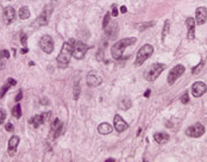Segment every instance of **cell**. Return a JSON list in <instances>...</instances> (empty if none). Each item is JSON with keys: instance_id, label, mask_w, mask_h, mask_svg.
Returning <instances> with one entry per match:
<instances>
[{"instance_id": "5b68a950", "label": "cell", "mask_w": 207, "mask_h": 162, "mask_svg": "<svg viewBox=\"0 0 207 162\" xmlns=\"http://www.w3.org/2000/svg\"><path fill=\"white\" fill-rule=\"evenodd\" d=\"M72 48H73V56L77 60L83 59L85 54H86V51L88 49V47L81 40H75V42L72 40Z\"/></svg>"}, {"instance_id": "7402d4cb", "label": "cell", "mask_w": 207, "mask_h": 162, "mask_svg": "<svg viewBox=\"0 0 207 162\" xmlns=\"http://www.w3.org/2000/svg\"><path fill=\"white\" fill-rule=\"evenodd\" d=\"M19 141H20V140H19L18 136H12V137L8 140V150L15 151V150H16V148L18 147Z\"/></svg>"}, {"instance_id": "cb8c5ba5", "label": "cell", "mask_w": 207, "mask_h": 162, "mask_svg": "<svg viewBox=\"0 0 207 162\" xmlns=\"http://www.w3.org/2000/svg\"><path fill=\"white\" fill-rule=\"evenodd\" d=\"M106 32L111 36V37H114L115 35H117V32H118V23H111V28H106Z\"/></svg>"}, {"instance_id": "3957f363", "label": "cell", "mask_w": 207, "mask_h": 162, "mask_svg": "<svg viewBox=\"0 0 207 162\" xmlns=\"http://www.w3.org/2000/svg\"><path fill=\"white\" fill-rule=\"evenodd\" d=\"M152 53H154V47H152V45H150V44H145V45H143V47L138 50V53H137L136 64H137V66L143 64V63H144V62H145V61L148 60L151 55H152Z\"/></svg>"}, {"instance_id": "4316f807", "label": "cell", "mask_w": 207, "mask_h": 162, "mask_svg": "<svg viewBox=\"0 0 207 162\" xmlns=\"http://www.w3.org/2000/svg\"><path fill=\"white\" fill-rule=\"evenodd\" d=\"M169 29H170V21L169 20H167V21H166V24H164V28H163V32H162V40H164L166 36L168 35Z\"/></svg>"}, {"instance_id": "52a82bcc", "label": "cell", "mask_w": 207, "mask_h": 162, "mask_svg": "<svg viewBox=\"0 0 207 162\" xmlns=\"http://www.w3.org/2000/svg\"><path fill=\"white\" fill-rule=\"evenodd\" d=\"M205 134V126L201 123H195L186 130V135L189 137H200Z\"/></svg>"}, {"instance_id": "30bf717a", "label": "cell", "mask_w": 207, "mask_h": 162, "mask_svg": "<svg viewBox=\"0 0 207 162\" xmlns=\"http://www.w3.org/2000/svg\"><path fill=\"white\" fill-rule=\"evenodd\" d=\"M50 118H51V112H43L42 115L34 116V117L30 119V123L34 125V128H38V126H40L42 124H44V123L50 121Z\"/></svg>"}, {"instance_id": "484cf974", "label": "cell", "mask_w": 207, "mask_h": 162, "mask_svg": "<svg viewBox=\"0 0 207 162\" xmlns=\"http://www.w3.org/2000/svg\"><path fill=\"white\" fill-rule=\"evenodd\" d=\"M12 116H13L15 118H17V119H19V118L21 117V107H20L19 104H17V105L13 107V110H12Z\"/></svg>"}, {"instance_id": "d6986e66", "label": "cell", "mask_w": 207, "mask_h": 162, "mask_svg": "<svg viewBox=\"0 0 207 162\" xmlns=\"http://www.w3.org/2000/svg\"><path fill=\"white\" fill-rule=\"evenodd\" d=\"M113 131V128L111 124L108 123H101L99 126H98V132L101 134V135H108Z\"/></svg>"}, {"instance_id": "4fadbf2b", "label": "cell", "mask_w": 207, "mask_h": 162, "mask_svg": "<svg viewBox=\"0 0 207 162\" xmlns=\"http://www.w3.org/2000/svg\"><path fill=\"white\" fill-rule=\"evenodd\" d=\"M2 18H4V21L5 24H11L13 20L16 19V11L12 6H7L4 8V13H2Z\"/></svg>"}, {"instance_id": "74e56055", "label": "cell", "mask_w": 207, "mask_h": 162, "mask_svg": "<svg viewBox=\"0 0 207 162\" xmlns=\"http://www.w3.org/2000/svg\"><path fill=\"white\" fill-rule=\"evenodd\" d=\"M58 1H60V0H51V1H50V5H51L53 7H55L57 4H58Z\"/></svg>"}, {"instance_id": "2e32d148", "label": "cell", "mask_w": 207, "mask_h": 162, "mask_svg": "<svg viewBox=\"0 0 207 162\" xmlns=\"http://www.w3.org/2000/svg\"><path fill=\"white\" fill-rule=\"evenodd\" d=\"M62 130H63V123L56 118L55 121L53 122V124H51V135L56 138V137L60 136V134L62 132Z\"/></svg>"}, {"instance_id": "e0dca14e", "label": "cell", "mask_w": 207, "mask_h": 162, "mask_svg": "<svg viewBox=\"0 0 207 162\" xmlns=\"http://www.w3.org/2000/svg\"><path fill=\"white\" fill-rule=\"evenodd\" d=\"M186 24H187V29H188V40H193L195 36V20L193 19L192 17H188L186 19Z\"/></svg>"}, {"instance_id": "d590c367", "label": "cell", "mask_w": 207, "mask_h": 162, "mask_svg": "<svg viewBox=\"0 0 207 162\" xmlns=\"http://www.w3.org/2000/svg\"><path fill=\"white\" fill-rule=\"evenodd\" d=\"M201 66H202V62L199 64V66H196L194 69H193V74H196L198 73V70H200V68H201Z\"/></svg>"}, {"instance_id": "ac0fdd59", "label": "cell", "mask_w": 207, "mask_h": 162, "mask_svg": "<svg viewBox=\"0 0 207 162\" xmlns=\"http://www.w3.org/2000/svg\"><path fill=\"white\" fill-rule=\"evenodd\" d=\"M16 83H17V81L15 80V79H12V78L7 79V80H6V83L0 88V98H2V97L5 96V93H6L12 86H15Z\"/></svg>"}, {"instance_id": "60d3db41", "label": "cell", "mask_w": 207, "mask_h": 162, "mask_svg": "<svg viewBox=\"0 0 207 162\" xmlns=\"http://www.w3.org/2000/svg\"><path fill=\"white\" fill-rule=\"evenodd\" d=\"M27 51H29V49H27V48H23V49H20V54H23V55H24V54H26Z\"/></svg>"}, {"instance_id": "ffe728a7", "label": "cell", "mask_w": 207, "mask_h": 162, "mask_svg": "<svg viewBox=\"0 0 207 162\" xmlns=\"http://www.w3.org/2000/svg\"><path fill=\"white\" fill-rule=\"evenodd\" d=\"M154 140L158 144H164L169 141V135L166 132H157L154 135Z\"/></svg>"}, {"instance_id": "e575fe53", "label": "cell", "mask_w": 207, "mask_h": 162, "mask_svg": "<svg viewBox=\"0 0 207 162\" xmlns=\"http://www.w3.org/2000/svg\"><path fill=\"white\" fill-rule=\"evenodd\" d=\"M112 16L113 17H117V16H118V8H117L115 5H113V7H112Z\"/></svg>"}, {"instance_id": "f1b7e54d", "label": "cell", "mask_w": 207, "mask_h": 162, "mask_svg": "<svg viewBox=\"0 0 207 162\" xmlns=\"http://www.w3.org/2000/svg\"><path fill=\"white\" fill-rule=\"evenodd\" d=\"M79 96H80V85H79V81L75 82V86H74V100L79 99Z\"/></svg>"}, {"instance_id": "ab89813d", "label": "cell", "mask_w": 207, "mask_h": 162, "mask_svg": "<svg viewBox=\"0 0 207 162\" xmlns=\"http://www.w3.org/2000/svg\"><path fill=\"white\" fill-rule=\"evenodd\" d=\"M120 12H121V13H126V12H128V8H126L125 6H121V7H120Z\"/></svg>"}, {"instance_id": "44dd1931", "label": "cell", "mask_w": 207, "mask_h": 162, "mask_svg": "<svg viewBox=\"0 0 207 162\" xmlns=\"http://www.w3.org/2000/svg\"><path fill=\"white\" fill-rule=\"evenodd\" d=\"M10 57L8 50H1L0 51V69H4L6 66V60Z\"/></svg>"}, {"instance_id": "836d02e7", "label": "cell", "mask_w": 207, "mask_h": 162, "mask_svg": "<svg viewBox=\"0 0 207 162\" xmlns=\"http://www.w3.org/2000/svg\"><path fill=\"white\" fill-rule=\"evenodd\" d=\"M5 118H6V113H5V111L0 107V124L5 121Z\"/></svg>"}, {"instance_id": "8992f818", "label": "cell", "mask_w": 207, "mask_h": 162, "mask_svg": "<svg viewBox=\"0 0 207 162\" xmlns=\"http://www.w3.org/2000/svg\"><path fill=\"white\" fill-rule=\"evenodd\" d=\"M53 11H54V7H53L50 4L47 5V6L43 8V11L40 12V15H39V17H38V19L36 20V21H37L40 26L47 25V24L49 23V20H50V16H51Z\"/></svg>"}, {"instance_id": "7c38bea8", "label": "cell", "mask_w": 207, "mask_h": 162, "mask_svg": "<svg viewBox=\"0 0 207 162\" xmlns=\"http://www.w3.org/2000/svg\"><path fill=\"white\" fill-rule=\"evenodd\" d=\"M87 83L91 87H96V86H99V85L102 83V78L96 72L92 70V72H89L87 74Z\"/></svg>"}, {"instance_id": "d6a6232c", "label": "cell", "mask_w": 207, "mask_h": 162, "mask_svg": "<svg viewBox=\"0 0 207 162\" xmlns=\"http://www.w3.org/2000/svg\"><path fill=\"white\" fill-rule=\"evenodd\" d=\"M20 40H21V44L24 45V47H26V42H27V37H26V35L25 34H21V36H20Z\"/></svg>"}, {"instance_id": "8d00e7d4", "label": "cell", "mask_w": 207, "mask_h": 162, "mask_svg": "<svg viewBox=\"0 0 207 162\" xmlns=\"http://www.w3.org/2000/svg\"><path fill=\"white\" fill-rule=\"evenodd\" d=\"M102 54H104V53H102L101 50H99V53H98V56H96V59H98L99 61L104 60V57H102Z\"/></svg>"}, {"instance_id": "4dcf8cb0", "label": "cell", "mask_w": 207, "mask_h": 162, "mask_svg": "<svg viewBox=\"0 0 207 162\" xmlns=\"http://www.w3.org/2000/svg\"><path fill=\"white\" fill-rule=\"evenodd\" d=\"M180 100H181V102H182V104H188V102H189L188 92H186V93H185V94L181 97V99H180Z\"/></svg>"}, {"instance_id": "9a60e30c", "label": "cell", "mask_w": 207, "mask_h": 162, "mask_svg": "<svg viewBox=\"0 0 207 162\" xmlns=\"http://www.w3.org/2000/svg\"><path fill=\"white\" fill-rule=\"evenodd\" d=\"M128 123L124 121L119 115H115L114 116V129L118 131V132H123L128 129Z\"/></svg>"}, {"instance_id": "7a4b0ae2", "label": "cell", "mask_w": 207, "mask_h": 162, "mask_svg": "<svg viewBox=\"0 0 207 162\" xmlns=\"http://www.w3.org/2000/svg\"><path fill=\"white\" fill-rule=\"evenodd\" d=\"M73 56V48H72V42H66L62 45V49L57 56V66L60 68H66L70 61V57Z\"/></svg>"}, {"instance_id": "1f68e13d", "label": "cell", "mask_w": 207, "mask_h": 162, "mask_svg": "<svg viewBox=\"0 0 207 162\" xmlns=\"http://www.w3.org/2000/svg\"><path fill=\"white\" fill-rule=\"evenodd\" d=\"M5 129H6V131L12 132V131L15 130V126H13V124H12V123H7V124L5 125Z\"/></svg>"}, {"instance_id": "b9f144b4", "label": "cell", "mask_w": 207, "mask_h": 162, "mask_svg": "<svg viewBox=\"0 0 207 162\" xmlns=\"http://www.w3.org/2000/svg\"><path fill=\"white\" fill-rule=\"evenodd\" d=\"M150 89H148V91H147V92H145V93H144V97H145V98H148V97H149V96H150Z\"/></svg>"}, {"instance_id": "6da1fadb", "label": "cell", "mask_w": 207, "mask_h": 162, "mask_svg": "<svg viewBox=\"0 0 207 162\" xmlns=\"http://www.w3.org/2000/svg\"><path fill=\"white\" fill-rule=\"evenodd\" d=\"M136 37H128V38H123V40H118L114 45L112 47V57L114 60H120L123 57V54L125 51V49L130 45H133L136 43Z\"/></svg>"}, {"instance_id": "ba28073f", "label": "cell", "mask_w": 207, "mask_h": 162, "mask_svg": "<svg viewBox=\"0 0 207 162\" xmlns=\"http://www.w3.org/2000/svg\"><path fill=\"white\" fill-rule=\"evenodd\" d=\"M39 47H40V49H42L44 53H47V54L53 53V50H54V40L51 38V36L44 35V36L40 38V40H39Z\"/></svg>"}, {"instance_id": "7bdbcfd3", "label": "cell", "mask_w": 207, "mask_h": 162, "mask_svg": "<svg viewBox=\"0 0 207 162\" xmlns=\"http://www.w3.org/2000/svg\"><path fill=\"white\" fill-rule=\"evenodd\" d=\"M112 161H114L113 159H108V160H106V162H112Z\"/></svg>"}, {"instance_id": "277c9868", "label": "cell", "mask_w": 207, "mask_h": 162, "mask_svg": "<svg viewBox=\"0 0 207 162\" xmlns=\"http://www.w3.org/2000/svg\"><path fill=\"white\" fill-rule=\"evenodd\" d=\"M164 68H166V66L164 64H161V63H154V64H151L149 70L145 73V79L148 81H155L161 75V73L164 70Z\"/></svg>"}, {"instance_id": "d4e9b609", "label": "cell", "mask_w": 207, "mask_h": 162, "mask_svg": "<svg viewBox=\"0 0 207 162\" xmlns=\"http://www.w3.org/2000/svg\"><path fill=\"white\" fill-rule=\"evenodd\" d=\"M19 18L20 19H27L30 17V10L26 7V6H23L20 10H19Z\"/></svg>"}, {"instance_id": "9c48e42d", "label": "cell", "mask_w": 207, "mask_h": 162, "mask_svg": "<svg viewBox=\"0 0 207 162\" xmlns=\"http://www.w3.org/2000/svg\"><path fill=\"white\" fill-rule=\"evenodd\" d=\"M183 73H185V67H183L182 64L175 66V67L170 70L169 75H168V83H169V85H174V82L177 80Z\"/></svg>"}, {"instance_id": "5bb4252c", "label": "cell", "mask_w": 207, "mask_h": 162, "mask_svg": "<svg viewBox=\"0 0 207 162\" xmlns=\"http://www.w3.org/2000/svg\"><path fill=\"white\" fill-rule=\"evenodd\" d=\"M207 19V8L206 7H199L195 11V23L201 25Z\"/></svg>"}, {"instance_id": "8fae6325", "label": "cell", "mask_w": 207, "mask_h": 162, "mask_svg": "<svg viewBox=\"0 0 207 162\" xmlns=\"http://www.w3.org/2000/svg\"><path fill=\"white\" fill-rule=\"evenodd\" d=\"M207 92V86L201 82V81H198V82H194L193 86H192V94L195 97V98H199L201 96H204Z\"/></svg>"}, {"instance_id": "83f0119b", "label": "cell", "mask_w": 207, "mask_h": 162, "mask_svg": "<svg viewBox=\"0 0 207 162\" xmlns=\"http://www.w3.org/2000/svg\"><path fill=\"white\" fill-rule=\"evenodd\" d=\"M154 24H155V21H147V23H142L141 25H138V30H139V31H143V30H145V29H148V28L152 26Z\"/></svg>"}, {"instance_id": "603a6c76", "label": "cell", "mask_w": 207, "mask_h": 162, "mask_svg": "<svg viewBox=\"0 0 207 162\" xmlns=\"http://www.w3.org/2000/svg\"><path fill=\"white\" fill-rule=\"evenodd\" d=\"M131 106H132L131 100H130V99H128V98L121 99V100L119 101V104H118V107H119V109H121V110H129Z\"/></svg>"}, {"instance_id": "f35d334b", "label": "cell", "mask_w": 207, "mask_h": 162, "mask_svg": "<svg viewBox=\"0 0 207 162\" xmlns=\"http://www.w3.org/2000/svg\"><path fill=\"white\" fill-rule=\"evenodd\" d=\"M21 98H23V93H21V92H19V94H18V96H17V97H16V101L18 102V101L20 100Z\"/></svg>"}, {"instance_id": "f546056e", "label": "cell", "mask_w": 207, "mask_h": 162, "mask_svg": "<svg viewBox=\"0 0 207 162\" xmlns=\"http://www.w3.org/2000/svg\"><path fill=\"white\" fill-rule=\"evenodd\" d=\"M110 20H111V15H110V13H106V16H105V18H104V21H102V28H104V29H106V28L108 26Z\"/></svg>"}]
</instances>
